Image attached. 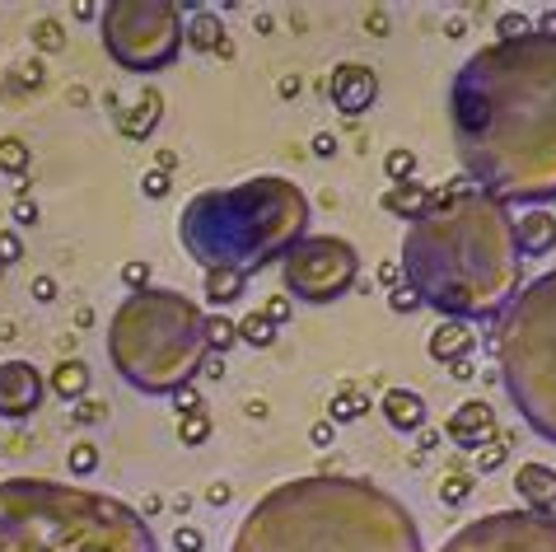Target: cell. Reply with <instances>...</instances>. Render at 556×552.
<instances>
[{"label":"cell","instance_id":"obj_45","mask_svg":"<svg viewBox=\"0 0 556 552\" xmlns=\"http://www.w3.org/2000/svg\"><path fill=\"white\" fill-rule=\"evenodd\" d=\"M314 155H323V160H328V155H337V141H332L328 131H323V136H314Z\"/></svg>","mask_w":556,"mask_h":552},{"label":"cell","instance_id":"obj_36","mask_svg":"<svg viewBox=\"0 0 556 552\" xmlns=\"http://www.w3.org/2000/svg\"><path fill=\"white\" fill-rule=\"evenodd\" d=\"M262 314H267V319L276 323V328H281V323H286L290 314H295V305H290V295H271L267 305H262Z\"/></svg>","mask_w":556,"mask_h":552},{"label":"cell","instance_id":"obj_39","mask_svg":"<svg viewBox=\"0 0 556 552\" xmlns=\"http://www.w3.org/2000/svg\"><path fill=\"white\" fill-rule=\"evenodd\" d=\"M173 543H178V552H201V548H206L201 529H178V534H173Z\"/></svg>","mask_w":556,"mask_h":552},{"label":"cell","instance_id":"obj_7","mask_svg":"<svg viewBox=\"0 0 556 552\" xmlns=\"http://www.w3.org/2000/svg\"><path fill=\"white\" fill-rule=\"evenodd\" d=\"M496 365L514 412L556 445V272H542L496 319Z\"/></svg>","mask_w":556,"mask_h":552},{"label":"cell","instance_id":"obj_47","mask_svg":"<svg viewBox=\"0 0 556 552\" xmlns=\"http://www.w3.org/2000/svg\"><path fill=\"white\" fill-rule=\"evenodd\" d=\"M206 501H211V506H225V501H229V487H225V482H215L211 492H206Z\"/></svg>","mask_w":556,"mask_h":552},{"label":"cell","instance_id":"obj_42","mask_svg":"<svg viewBox=\"0 0 556 552\" xmlns=\"http://www.w3.org/2000/svg\"><path fill=\"white\" fill-rule=\"evenodd\" d=\"M103 412H108L103 403H80V407H75V422H80V426H89V422H99Z\"/></svg>","mask_w":556,"mask_h":552},{"label":"cell","instance_id":"obj_17","mask_svg":"<svg viewBox=\"0 0 556 552\" xmlns=\"http://www.w3.org/2000/svg\"><path fill=\"white\" fill-rule=\"evenodd\" d=\"M477 347L472 342V328L468 323H454V319H444L435 333H430V356L440 365H458V361H468V351Z\"/></svg>","mask_w":556,"mask_h":552},{"label":"cell","instance_id":"obj_22","mask_svg":"<svg viewBox=\"0 0 556 552\" xmlns=\"http://www.w3.org/2000/svg\"><path fill=\"white\" fill-rule=\"evenodd\" d=\"M239 342H243V347H253V351L271 347V342H276V323H271L262 309L243 314V319H239Z\"/></svg>","mask_w":556,"mask_h":552},{"label":"cell","instance_id":"obj_8","mask_svg":"<svg viewBox=\"0 0 556 552\" xmlns=\"http://www.w3.org/2000/svg\"><path fill=\"white\" fill-rule=\"evenodd\" d=\"M103 47L127 71H164L187 43V19L178 0H108L99 19Z\"/></svg>","mask_w":556,"mask_h":552},{"label":"cell","instance_id":"obj_28","mask_svg":"<svg viewBox=\"0 0 556 552\" xmlns=\"http://www.w3.org/2000/svg\"><path fill=\"white\" fill-rule=\"evenodd\" d=\"M384 169H388V178H393V183H412L416 155H412V150H393V155L384 160Z\"/></svg>","mask_w":556,"mask_h":552},{"label":"cell","instance_id":"obj_3","mask_svg":"<svg viewBox=\"0 0 556 552\" xmlns=\"http://www.w3.org/2000/svg\"><path fill=\"white\" fill-rule=\"evenodd\" d=\"M229 552H426L412 510L370 478L314 473L257 496Z\"/></svg>","mask_w":556,"mask_h":552},{"label":"cell","instance_id":"obj_2","mask_svg":"<svg viewBox=\"0 0 556 552\" xmlns=\"http://www.w3.org/2000/svg\"><path fill=\"white\" fill-rule=\"evenodd\" d=\"M402 272L421 305L444 319H500L524 291V253L510 206L482 188L435 192L426 216L402 234Z\"/></svg>","mask_w":556,"mask_h":552},{"label":"cell","instance_id":"obj_30","mask_svg":"<svg viewBox=\"0 0 556 552\" xmlns=\"http://www.w3.org/2000/svg\"><path fill=\"white\" fill-rule=\"evenodd\" d=\"M500 464H505V436H496V440H486V445H477V468H482V473H496Z\"/></svg>","mask_w":556,"mask_h":552},{"label":"cell","instance_id":"obj_34","mask_svg":"<svg viewBox=\"0 0 556 552\" xmlns=\"http://www.w3.org/2000/svg\"><path fill=\"white\" fill-rule=\"evenodd\" d=\"M388 305H393V314H416V309H421V295H416L412 286H398V291L388 295Z\"/></svg>","mask_w":556,"mask_h":552},{"label":"cell","instance_id":"obj_15","mask_svg":"<svg viewBox=\"0 0 556 552\" xmlns=\"http://www.w3.org/2000/svg\"><path fill=\"white\" fill-rule=\"evenodd\" d=\"M514 230H519V253H524V258H542V253L556 248V216L542 211V206L524 211V216L514 220Z\"/></svg>","mask_w":556,"mask_h":552},{"label":"cell","instance_id":"obj_33","mask_svg":"<svg viewBox=\"0 0 556 552\" xmlns=\"http://www.w3.org/2000/svg\"><path fill=\"white\" fill-rule=\"evenodd\" d=\"M94 468H99V450H94V445H75V450H71V473L85 478V473H94Z\"/></svg>","mask_w":556,"mask_h":552},{"label":"cell","instance_id":"obj_9","mask_svg":"<svg viewBox=\"0 0 556 552\" xmlns=\"http://www.w3.org/2000/svg\"><path fill=\"white\" fill-rule=\"evenodd\" d=\"M360 281V253L337 234H309L281 258V286L300 305H332Z\"/></svg>","mask_w":556,"mask_h":552},{"label":"cell","instance_id":"obj_13","mask_svg":"<svg viewBox=\"0 0 556 552\" xmlns=\"http://www.w3.org/2000/svg\"><path fill=\"white\" fill-rule=\"evenodd\" d=\"M449 440L463 445V450H477L486 440H496V412H491V403H486V398H468V403L449 417Z\"/></svg>","mask_w":556,"mask_h":552},{"label":"cell","instance_id":"obj_31","mask_svg":"<svg viewBox=\"0 0 556 552\" xmlns=\"http://www.w3.org/2000/svg\"><path fill=\"white\" fill-rule=\"evenodd\" d=\"M33 47H43V52H57V47H61V24H57V19H43V24H33Z\"/></svg>","mask_w":556,"mask_h":552},{"label":"cell","instance_id":"obj_46","mask_svg":"<svg viewBox=\"0 0 556 552\" xmlns=\"http://www.w3.org/2000/svg\"><path fill=\"white\" fill-rule=\"evenodd\" d=\"M201 375L220 379V375H225V356H215V351H211V361H206V370H201Z\"/></svg>","mask_w":556,"mask_h":552},{"label":"cell","instance_id":"obj_14","mask_svg":"<svg viewBox=\"0 0 556 552\" xmlns=\"http://www.w3.org/2000/svg\"><path fill=\"white\" fill-rule=\"evenodd\" d=\"M514 492L524 496V510H533V515H547V510H556V468H547V464H524L519 473H514Z\"/></svg>","mask_w":556,"mask_h":552},{"label":"cell","instance_id":"obj_48","mask_svg":"<svg viewBox=\"0 0 556 552\" xmlns=\"http://www.w3.org/2000/svg\"><path fill=\"white\" fill-rule=\"evenodd\" d=\"M173 164H178L173 150H159V155H155V169H164V174H173Z\"/></svg>","mask_w":556,"mask_h":552},{"label":"cell","instance_id":"obj_38","mask_svg":"<svg viewBox=\"0 0 556 552\" xmlns=\"http://www.w3.org/2000/svg\"><path fill=\"white\" fill-rule=\"evenodd\" d=\"M122 281H127L131 291H145V281H150V267H145V262H127V267H122Z\"/></svg>","mask_w":556,"mask_h":552},{"label":"cell","instance_id":"obj_32","mask_svg":"<svg viewBox=\"0 0 556 552\" xmlns=\"http://www.w3.org/2000/svg\"><path fill=\"white\" fill-rule=\"evenodd\" d=\"M496 33H500V43H510V38H524V33H533V29H528V15L505 10V15H500V24H496Z\"/></svg>","mask_w":556,"mask_h":552},{"label":"cell","instance_id":"obj_24","mask_svg":"<svg viewBox=\"0 0 556 552\" xmlns=\"http://www.w3.org/2000/svg\"><path fill=\"white\" fill-rule=\"evenodd\" d=\"M29 146H24V141H19V136H5V141H0V174H29Z\"/></svg>","mask_w":556,"mask_h":552},{"label":"cell","instance_id":"obj_43","mask_svg":"<svg viewBox=\"0 0 556 552\" xmlns=\"http://www.w3.org/2000/svg\"><path fill=\"white\" fill-rule=\"evenodd\" d=\"M402 276H407V272H402V262H384V267H379V281H384V286H393V291L402 286Z\"/></svg>","mask_w":556,"mask_h":552},{"label":"cell","instance_id":"obj_44","mask_svg":"<svg viewBox=\"0 0 556 552\" xmlns=\"http://www.w3.org/2000/svg\"><path fill=\"white\" fill-rule=\"evenodd\" d=\"M33 295H38V300H52V295H57V281H52V276H38V281H33Z\"/></svg>","mask_w":556,"mask_h":552},{"label":"cell","instance_id":"obj_20","mask_svg":"<svg viewBox=\"0 0 556 552\" xmlns=\"http://www.w3.org/2000/svg\"><path fill=\"white\" fill-rule=\"evenodd\" d=\"M47 389L61 393V398H71V403H80L89 389V370L85 361H61L57 370H52V379H47Z\"/></svg>","mask_w":556,"mask_h":552},{"label":"cell","instance_id":"obj_19","mask_svg":"<svg viewBox=\"0 0 556 552\" xmlns=\"http://www.w3.org/2000/svg\"><path fill=\"white\" fill-rule=\"evenodd\" d=\"M430 202H435V192H426L421 183H393L384 197L388 211H393V216H407V225H412L416 216H426Z\"/></svg>","mask_w":556,"mask_h":552},{"label":"cell","instance_id":"obj_40","mask_svg":"<svg viewBox=\"0 0 556 552\" xmlns=\"http://www.w3.org/2000/svg\"><path fill=\"white\" fill-rule=\"evenodd\" d=\"M173 403H178V412L187 417V412H201V393L197 389H178V393H173Z\"/></svg>","mask_w":556,"mask_h":552},{"label":"cell","instance_id":"obj_29","mask_svg":"<svg viewBox=\"0 0 556 552\" xmlns=\"http://www.w3.org/2000/svg\"><path fill=\"white\" fill-rule=\"evenodd\" d=\"M468 492H472V482L463 478V473H449V478L440 482V501H444V506H463Z\"/></svg>","mask_w":556,"mask_h":552},{"label":"cell","instance_id":"obj_23","mask_svg":"<svg viewBox=\"0 0 556 552\" xmlns=\"http://www.w3.org/2000/svg\"><path fill=\"white\" fill-rule=\"evenodd\" d=\"M155 122H159V94H155V89H150L131 113H122V131H127V136H150Z\"/></svg>","mask_w":556,"mask_h":552},{"label":"cell","instance_id":"obj_1","mask_svg":"<svg viewBox=\"0 0 556 552\" xmlns=\"http://www.w3.org/2000/svg\"><path fill=\"white\" fill-rule=\"evenodd\" d=\"M449 127L472 188L528 211L556 202V33L472 52L449 85Z\"/></svg>","mask_w":556,"mask_h":552},{"label":"cell","instance_id":"obj_6","mask_svg":"<svg viewBox=\"0 0 556 552\" xmlns=\"http://www.w3.org/2000/svg\"><path fill=\"white\" fill-rule=\"evenodd\" d=\"M206 319L211 314L178 291H155V286L131 291L108 323L113 370L136 393H155V398L192 389V379L211 361Z\"/></svg>","mask_w":556,"mask_h":552},{"label":"cell","instance_id":"obj_27","mask_svg":"<svg viewBox=\"0 0 556 552\" xmlns=\"http://www.w3.org/2000/svg\"><path fill=\"white\" fill-rule=\"evenodd\" d=\"M178 440H183V445H206V440H211V417H206V407H201V412H187L183 422H178Z\"/></svg>","mask_w":556,"mask_h":552},{"label":"cell","instance_id":"obj_5","mask_svg":"<svg viewBox=\"0 0 556 552\" xmlns=\"http://www.w3.org/2000/svg\"><path fill=\"white\" fill-rule=\"evenodd\" d=\"M0 552H159L141 510L52 478L0 482Z\"/></svg>","mask_w":556,"mask_h":552},{"label":"cell","instance_id":"obj_21","mask_svg":"<svg viewBox=\"0 0 556 552\" xmlns=\"http://www.w3.org/2000/svg\"><path fill=\"white\" fill-rule=\"evenodd\" d=\"M243 286H248V276H239V272H206V281H201L206 305H215V309L234 305V300L243 295Z\"/></svg>","mask_w":556,"mask_h":552},{"label":"cell","instance_id":"obj_16","mask_svg":"<svg viewBox=\"0 0 556 552\" xmlns=\"http://www.w3.org/2000/svg\"><path fill=\"white\" fill-rule=\"evenodd\" d=\"M379 407H384V422L393 431H421L426 426V398L416 389H388Z\"/></svg>","mask_w":556,"mask_h":552},{"label":"cell","instance_id":"obj_12","mask_svg":"<svg viewBox=\"0 0 556 552\" xmlns=\"http://www.w3.org/2000/svg\"><path fill=\"white\" fill-rule=\"evenodd\" d=\"M374 94H379V80H374V71L370 66H337L332 71V85H328V99L342 108L346 117H360L365 108L374 103Z\"/></svg>","mask_w":556,"mask_h":552},{"label":"cell","instance_id":"obj_4","mask_svg":"<svg viewBox=\"0 0 556 552\" xmlns=\"http://www.w3.org/2000/svg\"><path fill=\"white\" fill-rule=\"evenodd\" d=\"M178 239L201 272L253 276L309 239V197L281 174L206 188L183 206Z\"/></svg>","mask_w":556,"mask_h":552},{"label":"cell","instance_id":"obj_25","mask_svg":"<svg viewBox=\"0 0 556 552\" xmlns=\"http://www.w3.org/2000/svg\"><path fill=\"white\" fill-rule=\"evenodd\" d=\"M206 337H211L215 356H225V351L239 342V323H229L225 314H211V319H206Z\"/></svg>","mask_w":556,"mask_h":552},{"label":"cell","instance_id":"obj_11","mask_svg":"<svg viewBox=\"0 0 556 552\" xmlns=\"http://www.w3.org/2000/svg\"><path fill=\"white\" fill-rule=\"evenodd\" d=\"M47 379L29 361H0V422H24L38 412Z\"/></svg>","mask_w":556,"mask_h":552},{"label":"cell","instance_id":"obj_49","mask_svg":"<svg viewBox=\"0 0 556 552\" xmlns=\"http://www.w3.org/2000/svg\"><path fill=\"white\" fill-rule=\"evenodd\" d=\"M0 272H5V267H0Z\"/></svg>","mask_w":556,"mask_h":552},{"label":"cell","instance_id":"obj_37","mask_svg":"<svg viewBox=\"0 0 556 552\" xmlns=\"http://www.w3.org/2000/svg\"><path fill=\"white\" fill-rule=\"evenodd\" d=\"M141 192L145 197H164V192H169V174H164V169H145Z\"/></svg>","mask_w":556,"mask_h":552},{"label":"cell","instance_id":"obj_35","mask_svg":"<svg viewBox=\"0 0 556 552\" xmlns=\"http://www.w3.org/2000/svg\"><path fill=\"white\" fill-rule=\"evenodd\" d=\"M19 253H24V239H19L15 230H0V267L19 262Z\"/></svg>","mask_w":556,"mask_h":552},{"label":"cell","instance_id":"obj_41","mask_svg":"<svg viewBox=\"0 0 556 552\" xmlns=\"http://www.w3.org/2000/svg\"><path fill=\"white\" fill-rule=\"evenodd\" d=\"M15 220H19V225H33V220H38V202H29V197H15Z\"/></svg>","mask_w":556,"mask_h":552},{"label":"cell","instance_id":"obj_10","mask_svg":"<svg viewBox=\"0 0 556 552\" xmlns=\"http://www.w3.org/2000/svg\"><path fill=\"white\" fill-rule=\"evenodd\" d=\"M440 552H556V515L533 510H496L440 543Z\"/></svg>","mask_w":556,"mask_h":552},{"label":"cell","instance_id":"obj_18","mask_svg":"<svg viewBox=\"0 0 556 552\" xmlns=\"http://www.w3.org/2000/svg\"><path fill=\"white\" fill-rule=\"evenodd\" d=\"M187 47L229 57V38H225V24H220V15H211V10H197V15L187 19Z\"/></svg>","mask_w":556,"mask_h":552},{"label":"cell","instance_id":"obj_26","mask_svg":"<svg viewBox=\"0 0 556 552\" xmlns=\"http://www.w3.org/2000/svg\"><path fill=\"white\" fill-rule=\"evenodd\" d=\"M365 407H370V398H365L360 389H342L337 398H332V422H356Z\"/></svg>","mask_w":556,"mask_h":552}]
</instances>
